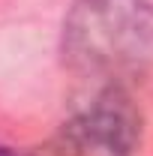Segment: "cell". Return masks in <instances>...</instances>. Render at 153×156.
Returning <instances> with one entry per match:
<instances>
[{"mask_svg":"<svg viewBox=\"0 0 153 156\" xmlns=\"http://www.w3.org/2000/svg\"><path fill=\"white\" fill-rule=\"evenodd\" d=\"M60 51L72 72L123 87L153 66V3L75 0L63 18Z\"/></svg>","mask_w":153,"mask_h":156,"instance_id":"cell-1","label":"cell"},{"mask_svg":"<svg viewBox=\"0 0 153 156\" xmlns=\"http://www.w3.org/2000/svg\"><path fill=\"white\" fill-rule=\"evenodd\" d=\"M144 117L126 87H102L90 105L69 117L51 141V156H132Z\"/></svg>","mask_w":153,"mask_h":156,"instance_id":"cell-2","label":"cell"},{"mask_svg":"<svg viewBox=\"0 0 153 156\" xmlns=\"http://www.w3.org/2000/svg\"><path fill=\"white\" fill-rule=\"evenodd\" d=\"M0 156H24V153H15L12 147H3V144H0Z\"/></svg>","mask_w":153,"mask_h":156,"instance_id":"cell-3","label":"cell"}]
</instances>
